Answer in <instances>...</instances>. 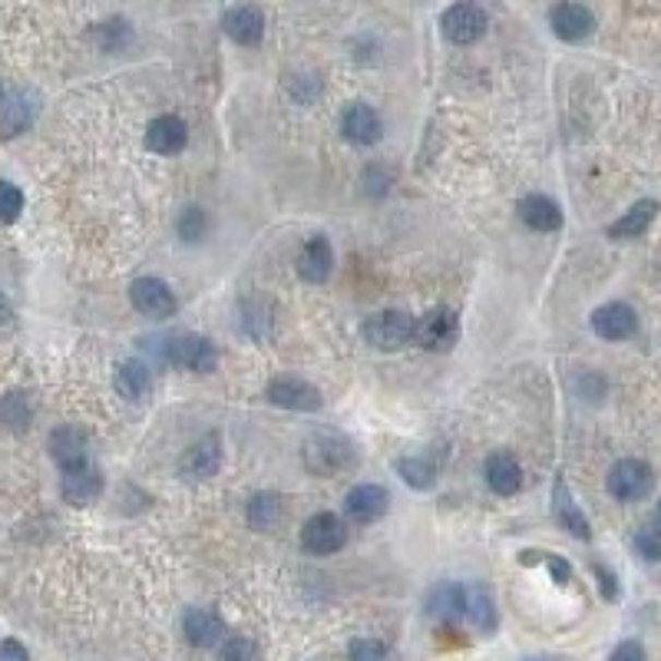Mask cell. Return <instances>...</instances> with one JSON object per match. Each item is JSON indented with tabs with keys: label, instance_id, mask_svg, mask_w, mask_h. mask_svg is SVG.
Instances as JSON below:
<instances>
[{
	"label": "cell",
	"instance_id": "13",
	"mask_svg": "<svg viewBox=\"0 0 661 661\" xmlns=\"http://www.w3.org/2000/svg\"><path fill=\"white\" fill-rule=\"evenodd\" d=\"M549 27H553V34L560 40L576 44L596 31V14L582 4H556L553 11H549Z\"/></svg>",
	"mask_w": 661,
	"mask_h": 661
},
{
	"label": "cell",
	"instance_id": "35",
	"mask_svg": "<svg viewBox=\"0 0 661 661\" xmlns=\"http://www.w3.org/2000/svg\"><path fill=\"white\" fill-rule=\"evenodd\" d=\"M635 549L641 553V560H648V563H658V560H661V539L651 532V526L635 536Z\"/></svg>",
	"mask_w": 661,
	"mask_h": 661
},
{
	"label": "cell",
	"instance_id": "18",
	"mask_svg": "<svg viewBox=\"0 0 661 661\" xmlns=\"http://www.w3.org/2000/svg\"><path fill=\"white\" fill-rule=\"evenodd\" d=\"M223 31H226L239 47H255V44L265 37V17H262L259 8L242 4V8L226 11V17H223Z\"/></svg>",
	"mask_w": 661,
	"mask_h": 661
},
{
	"label": "cell",
	"instance_id": "9",
	"mask_svg": "<svg viewBox=\"0 0 661 661\" xmlns=\"http://www.w3.org/2000/svg\"><path fill=\"white\" fill-rule=\"evenodd\" d=\"M130 298H133V308H136L140 314L156 317V321L172 317L176 308H179L172 288H169L166 281H159V278H140V281H133Z\"/></svg>",
	"mask_w": 661,
	"mask_h": 661
},
{
	"label": "cell",
	"instance_id": "37",
	"mask_svg": "<svg viewBox=\"0 0 661 661\" xmlns=\"http://www.w3.org/2000/svg\"><path fill=\"white\" fill-rule=\"evenodd\" d=\"M0 661H31V654L17 638H0Z\"/></svg>",
	"mask_w": 661,
	"mask_h": 661
},
{
	"label": "cell",
	"instance_id": "40",
	"mask_svg": "<svg viewBox=\"0 0 661 661\" xmlns=\"http://www.w3.org/2000/svg\"><path fill=\"white\" fill-rule=\"evenodd\" d=\"M14 317V311H11V304L4 301V295H0V324H8Z\"/></svg>",
	"mask_w": 661,
	"mask_h": 661
},
{
	"label": "cell",
	"instance_id": "38",
	"mask_svg": "<svg viewBox=\"0 0 661 661\" xmlns=\"http://www.w3.org/2000/svg\"><path fill=\"white\" fill-rule=\"evenodd\" d=\"M596 576H599V586H602V596L612 602V599H618V586H615V576L605 569V566H596Z\"/></svg>",
	"mask_w": 661,
	"mask_h": 661
},
{
	"label": "cell",
	"instance_id": "20",
	"mask_svg": "<svg viewBox=\"0 0 661 661\" xmlns=\"http://www.w3.org/2000/svg\"><path fill=\"white\" fill-rule=\"evenodd\" d=\"M341 130H345V136H348L351 143L371 146V143L381 140V117L374 113L368 103H351V106L345 109V117H341Z\"/></svg>",
	"mask_w": 661,
	"mask_h": 661
},
{
	"label": "cell",
	"instance_id": "34",
	"mask_svg": "<svg viewBox=\"0 0 661 661\" xmlns=\"http://www.w3.org/2000/svg\"><path fill=\"white\" fill-rule=\"evenodd\" d=\"M223 661H259V645L252 638H226L223 641Z\"/></svg>",
	"mask_w": 661,
	"mask_h": 661
},
{
	"label": "cell",
	"instance_id": "29",
	"mask_svg": "<svg viewBox=\"0 0 661 661\" xmlns=\"http://www.w3.org/2000/svg\"><path fill=\"white\" fill-rule=\"evenodd\" d=\"M397 470H400V477H404L413 490H430V486H433V477H436V470H433V464H430L426 457H407V460L397 464Z\"/></svg>",
	"mask_w": 661,
	"mask_h": 661
},
{
	"label": "cell",
	"instance_id": "16",
	"mask_svg": "<svg viewBox=\"0 0 661 661\" xmlns=\"http://www.w3.org/2000/svg\"><path fill=\"white\" fill-rule=\"evenodd\" d=\"M387 506H390V493L384 486H374V483L354 486L345 500V513L354 522H374L387 513Z\"/></svg>",
	"mask_w": 661,
	"mask_h": 661
},
{
	"label": "cell",
	"instance_id": "15",
	"mask_svg": "<svg viewBox=\"0 0 661 661\" xmlns=\"http://www.w3.org/2000/svg\"><path fill=\"white\" fill-rule=\"evenodd\" d=\"M60 493L70 506H89L99 500L103 493V477L93 464L86 467H76V470H67L63 480H60Z\"/></svg>",
	"mask_w": 661,
	"mask_h": 661
},
{
	"label": "cell",
	"instance_id": "30",
	"mask_svg": "<svg viewBox=\"0 0 661 661\" xmlns=\"http://www.w3.org/2000/svg\"><path fill=\"white\" fill-rule=\"evenodd\" d=\"M0 423H8L11 430H24L31 423V400L24 394H8L0 400Z\"/></svg>",
	"mask_w": 661,
	"mask_h": 661
},
{
	"label": "cell",
	"instance_id": "27",
	"mask_svg": "<svg viewBox=\"0 0 661 661\" xmlns=\"http://www.w3.org/2000/svg\"><path fill=\"white\" fill-rule=\"evenodd\" d=\"M117 390L127 400H143L153 390V374L143 361H123L117 368Z\"/></svg>",
	"mask_w": 661,
	"mask_h": 661
},
{
	"label": "cell",
	"instance_id": "8",
	"mask_svg": "<svg viewBox=\"0 0 661 661\" xmlns=\"http://www.w3.org/2000/svg\"><path fill=\"white\" fill-rule=\"evenodd\" d=\"M218 467H223V440L215 433H205L179 460V473L185 480H212L218 473Z\"/></svg>",
	"mask_w": 661,
	"mask_h": 661
},
{
	"label": "cell",
	"instance_id": "14",
	"mask_svg": "<svg viewBox=\"0 0 661 661\" xmlns=\"http://www.w3.org/2000/svg\"><path fill=\"white\" fill-rule=\"evenodd\" d=\"M182 635L195 648H215L218 641H226V622L208 609H189L182 618Z\"/></svg>",
	"mask_w": 661,
	"mask_h": 661
},
{
	"label": "cell",
	"instance_id": "36",
	"mask_svg": "<svg viewBox=\"0 0 661 661\" xmlns=\"http://www.w3.org/2000/svg\"><path fill=\"white\" fill-rule=\"evenodd\" d=\"M609 661H645V648H641V641L625 638V641H618V645L612 648Z\"/></svg>",
	"mask_w": 661,
	"mask_h": 661
},
{
	"label": "cell",
	"instance_id": "10",
	"mask_svg": "<svg viewBox=\"0 0 661 661\" xmlns=\"http://www.w3.org/2000/svg\"><path fill=\"white\" fill-rule=\"evenodd\" d=\"M592 330L605 341H625L638 330V314L622 301H609L592 311Z\"/></svg>",
	"mask_w": 661,
	"mask_h": 661
},
{
	"label": "cell",
	"instance_id": "39",
	"mask_svg": "<svg viewBox=\"0 0 661 661\" xmlns=\"http://www.w3.org/2000/svg\"><path fill=\"white\" fill-rule=\"evenodd\" d=\"M545 563H549V569H553L556 582H569V579H573V569H569V563H563L560 556H553V553H545Z\"/></svg>",
	"mask_w": 661,
	"mask_h": 661
},
{
	"label": "cell",
	"instance_id": "42",
	"mask_svg": "<svg viewBox=\"0 0 661 661\" xmlns=\"http://www.w3.org/2000/svg\"><path fill=\"white\" fill-rule=\"evenodd\" d=\"M4 96H8V93H4V86H0V103H4Z\"/></svg>",
	"mask_w": 661,
	"mask_h": 661
},
{
	"label": "cell",
	"instance_id": "2",
	"mask_svg": "<svg viewBox=\"0 0 661 661\" xmlns=\"http://www.w3.org/2000/svg\"><path fill=\"white\" fill-rule=\"evenodd\" d=\"M361 330H364V341L374 345L377 351H400L413 345L417 317L404 311H381V314H371Z\"/></svg>",
	"mask_w": 661,
	"mask_h": 661
},
{
	"label": "cell",
	"instance_id": "17",
	"mask_svg": "<svg viewBox=\"0 0 661 661\" xmlns=\"http://www.w3.org/2000/svg\"><path fill=\"white\" fill-rule=\"evenodd\" d=\"M50 454L53 460L60 464V470H76V467H86L89 464V454H86V433L76 430V426H60L50 433Z\"/></svg>",
	"mask_w": 661,
	"mask_h": 661
},
{
	"label": "cell",
	"instance_id": "26",
	"mask_svg": "<svg viewBox=\"0 0 661 661\" xmlns=\"http://www.w3.org/2000/svg\"><path fill=\"white\" fill-rule=\"evenodd\" d=\"M654 215H658V202L654 199H641V202H635L618 223H612L609 226V236L612 239H638L651 223H654Z\"/></svg>",
	"mask_w": 661,
	"mask_h": 661
},
{
	"label": "cell",
	"instance_id": "6",
	"mask_svg": "<svg viewBox=\"0 0 661 661\" xmlns=\"http://www.w3.org/2000/svg\"><path fill=\"white\" fill-rule=\"evenodd\" d=\"M651 483H654V473L645 460H618L609 470V493L622 503H635L648 496Z\"/></svg>",
	"mask_w": 661,
	"mask_h": 661
},
{
	"label": "cell",
	"instance_id": "28",
	"mask_svg": "<svg viewBox=\"0 0 661 661\" xmlns=\"http://www.w3.org/2000/svg\"><path fill=\"white\" fill-rule=\"evenodd\" d=\"M281 519H285V506H281L278 496H272V493L252 496V503H249V522H252L255 529L268 532V529H275Z\"/></svg>",
	"mask_w": 661,
	"mask_h": 661
},
{
	"label": "cell",
	"instance_id": "33",
	"mask_svg": "<svg viewBox=\"0 0 661 661\" xmlns=\"http://www.w3.org/2000/svg\"><path fill=\"white\" fill-rule=\"evenodd\" d=\"M348 654H351V661H390L387 645L377 638H354L348 645Z\"/></svg>",
	"mask_w": 661,
	"mask_h": 661
},
{
	"label": "cell",
	"instance_id": "7",
	"mask_svg": "<svg viewBox=\"0 0 661 661\" xmlns=\"http://www.w3.org/2000/svg\"><path fill=\"white\" fill-rule=\"evenodd\" d=\"M440 31H444V37L457 47L477 44L486 34V14L477 4H454L444 11V17H440Z\"/></svg>",
	"mask_w": 661,
	"mask_h": 661
},
{
	"label": "cell",
	"instance_id": "3",
	"mask_svg": "<svg viewBox=\"0 0 661 661\" xmlns=\"http://www.w3.org/2000/svg\"><path fill=\"white\" fill-rule=\"evenodd\" d=\"M159 358L172 368H182V371H195V374H208L215 371L218 364V351L208 338H199V335H176L166 341V348L159 351Z\"/></svg>",
	"mask_w": 661,
	"mask_h": 661
},
{
	"label": "cell",
	"instance_id": "25",
	"mask_svg": "<svg viewBox=\"0 0 661 661\" xmlns=\"http://www.w3.org/2000/svg\"><path fill=\"white\" fill-rule=\"evenodd\" d=\"M330 268H335V252H330V242L327 239H311L304 249H301V259H298V272L304 281L311 285H321Z\"/></svg>",
	"mask_w": 661,
	"mask_h": 661
},
{
	"label": "cell",
	"instance_id": "1",
	"mask_svg": "<svg viewBox=\"0 0 661 661\" xmlns=\"http://www.w3.org/2000/svg\"><path fill=\"white\" fill-rule=\"evenodd\" d=\"M304 467L314 477H338L354 467V444L338 430H314L304 440Z\"/></svg>",
	"mask_w": 661,
	"mask_h": 661
},
{
	"label": "cell",
	"instance_id": "24",
	"mask_svg": "<svg viewBox=\"0 0 661 661\" xmlns=\"http://www.w3.org/2000/svg\"><path fill=\"white\" fill-rule=\"evenodd\" d=\"M553 513H556L560 526H563V529H569L576 539H589V536H592L589 519H586V516H582V509L576 506V500H573V493H569V486H566V480H563V477H560V480H556V486H553Z\"/></svg>",
	"mask_w": 661,
	"mask_h": 661
},
{
	"label": "cell",
	"instance_id": "23",
	"mask_svg": "<svg viewBox=\"0 0 661 661\" xmlns=\"http://www.w3.org/2000/svg\"><path fill=\"white\" fill-rule=\"evenodd\" d=\"M486 483L496 496H513L522 486V467L513 454H493L486 460Z\"/></svg>",
	"mask_w": 661,
	"mask_h": 661
},
{
	"label": "cell",
	"instance_id": "4",
	"mask_svg": "<svg viewBox=\"0 0 661 661\" xmlns=\"http://www.w3.org/2000/svg\"><path fill=\"white\" fill-rule=\"evenodd\" d=\"M460 338V317L450 308H433L417 317L413 345L426 351H450Z\"/></svg>",
	"mask_w": 661,
	"mask_h": 661
},
{
	"label": "cell",
	"instance_id": "12",
	"mask_svg": "<svg viewBox=\"0 0 661 661\" xmlns=\"http://www.w3.org/2000/svg\"><path fill=\"white\" fill-rule=\"evenodd\" d=\"M268 400L278 404V407H285V410L308 413V410L321 407V390L314 384L301 381V377H275L268 384Z\"/></svg>",
	"mask_w": 661,
	"mask_h": 661
},
{
	"label": "cell",
	"instance_id": "31",
	"mask_svg": "<svg viewBox=\"0 0 661 661\" xmlns=\"http://www.w3.org/2000/svg\"><path fill=\"white\" fill-rule=\"evenodd\" d=\"M24 212V192L14 182H0V223H17Z\"/></svg>",
	"mask_w": 661,
	"mask_h": 661
},
{
	"label": "cell",
	"instance_id": "22",
	"mask_svg": "<svg viewBox=\"0 0 661 661\" xmlns=\"http://www.w3.org/2000/svg\"><path fill=\"white\" fill-rule=\"evenodd\" d=\"M464 622H470L480 632L496 628V605H493L490 589H483L477 582H464Z\"/></svg>",
	"mask_w": 661,
	"mask_h": 661
},
{
	"label": "cell",
	"instance_id": "11",
	"mask_svg": "<svg viewBox=\"0 0 661 661\" xmlns=\"http://www.w3.org/2000/svg\"><path fill=\"white\" fill-rule=\"evenodd\" d=\"M37 117V96L31 89H11L0 103V136H21Z\"/></svg>",
	"mask_w": 661,
	"mask_h": 661
},
{
	"label": "cell",
	"instance_id": "5",
	"mask_svg": "<svg viewBox=\"0 0 661 661\" xmlns=\"http://www.w3.org/2000/svg\"><path fill=\"white\" fill-rule=\"evenodd\" d=\"M348 542V526L335 516V513H314L304 526H301V545L311 556H330L345 549Z\"/></svg>",
	"mask_w": 661,
	"mask_h": 661
},
{
	"label": "cell",
	"instance_id": "19",
	"mask_svg": "<svg viewBox=\"0 0 661 661\" xmlns=\"http://www.w3.org/2000/svg\"><path fill=\"white\" fill-rule=\"evenodd\" d=\"M189 143V130L179 117H159L146 127V146L159 156H176Z\"/></svg>",
	"mask_w": 661,
	"mask_h": 661
},
{
	"label": "cell",
	"instance_id": "32",
	"mask_svg": "<svg viewBox=\"0 0 661 661\" xmlns=\"http://www.w3.org/2000/svg\"><path fill=\"white\" fill-rule=\"evenodd\" d=\"M205 232H208V218H205V212H202V208H185L182 218H179V236H182L185 242H202Z\"/></svg>",
	"mask_w": 661,
	"mask_h": 661
},
{
	"label": "cell",
	"instance_id": "21",
	"mask_svg": "<svg viewBox=\"0 0 661 661\" xmlns=\"http://www.w3.org/2000/svg\"><path fill=\"white\" fill-rule=\"evenodd\" d=\"M519 218L532 232H556V229H563V208L549 195H526L519 202Z\"/></svg>",
	"mask_w": 661,
	"mask_h": 661
},
{
	"label": "cell",
	"instance_id": "41",
	"mask_svg": "<svg viewBox=\"0 0 661 661\" xmlns=\"http://www.w3.org/2000/svg\"><path fill=\"white\" fill-rule=\"evenodd\" d=\"M651 532L661 539V503H658V509H654V519H651Z\"/></svg>",
	"mask_w": 661,
	"mask_h": 661
}]
</instances>
